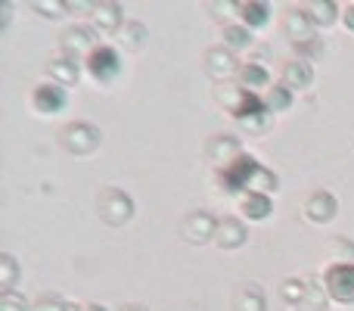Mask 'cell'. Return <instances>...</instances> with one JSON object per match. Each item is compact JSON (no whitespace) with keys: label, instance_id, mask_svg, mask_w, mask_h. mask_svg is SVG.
I'll use <instances>...</instances> for the list:
<instances>
[{"label":"cell","instance_id":"4","mask_svg":"<svg viewBox=\"0 0 354 311\" xmlns=\"http://www.w3.org/2000/svg\"><path fill=\"white\" fill-rule=\"evenodd\" d=\"M31 106H35L41 116H56V112L66 109V91L59 85H41L35 87V97H31Z\"/></svg>","mask_w":354,"mask_h":311},{"label":"cell","instance_id":"19","mask_svg":"<svg viewBox=\"0 0 354 311\" xmlns=\"http://www.w3.org/2000/svg\"><path fill=\"white\" fill-rule=\"evenodd\" d=\"M218 233H221V243L224 246H239L243 243V237H245V231H243V224L239 221H224V224L218 227Z\"/></svg>","mask_w":354,"mask_h":311},{"label":"cell","instance_id":"12","mask_svg":"<svg viewBox=\"0 0 354 311\" xmlns=\"http://www.w3.org/2000/svg\"><path fill=\"white\" fill-rule=\"evenodd\" d=\"M283 78H286V87L292 91V87H308L311 85V78H314V72H311V66L308 62H289L286 66V72H283Z\"/></svg>","mask_w":354,"mask_h":311},{"label":"cell","instance_id":"15","mask_svg":"<svg viewBox=\"0 0 354 311\" xmlns=\"http://www.w3.org/2000/svg\"><path fill=\"white\" fill-rule=\"evenodd\" d=\"M187 237L189 240H208L214 237V221L208 215H196V218L187 221Z\"/></svg>","mask_w":354,"mask_h":311},{"label":"cell","instance_id":"3","mask_svg":"<svg viewBox=\"0 0 354 311\" xmlns=\"http://www.w3.org/2000/svg\"><path fill=\"white\" fill-rule=\"evenodd\" d=\"M326 290L342 305L354 302V265H333L326 271Z\"/></svg>","mask_w":354,"mask_h":311},{"label":"cell","instance_id":"8","mask_svg":"<svg viewBox=\"0 0 354 311\" xmlns=\"http://www.w3.org/2000/svg\"><path fill=\"white\" fill-rule=\"evenodd\" d=\"M311 16L308 12H301V10H292L286 16V35L292 37V41H308L311 37Z\"/></svg>","mask_w":354,"mask_h":311},{"label":"cell","instance_id":"2","mask_svg":"<svg viewBox=\"0 0 354 311\" xmlns=\"http://www.w3.org/2000/svg\"><path fill=\"white\" fill-rule=\"evenodd\" d=\"M87 72L93 75L97 81H112L118 72H122V56H118L115 47L109 44H100L87 53Z\"/></svg>","mask_w":354,"mask_h":311},{"label":"cell","instance_id":"11","mask_svg":"<svg viewBox=\"0 0 354 311\" xmlns=\"http://www.w3.org/2000/svg\"><path fill=\"white\" fill-rule=\"evenodd\" d=\"M50 75H53V85L59 87H72L78 81V62L75 60H56L50 66Z\"/></svg>","mask_w":354,"mask_h":311},{"label":"cell","instance_id":"26","mask_svg":"<svg viewBox=\"0 0 354 311\" xmlns=\"http://www.w3.org/2000/svg\"><path fill=\"white\" fill-rule=\"evenodd\" d=\"M66 311H78V308H66Z\"/></svg>","mask_w":354,"mask_h":311},{"label":"cell","instance_id":"5","mask_svg":"<svg viewBox=\"0 0 354 311\" xmlns=\"http://www.w3.org/2000/svg\"><path fill=\"white\" fill-rule=\"evenodd\" d=\"M100 208H103V218L112 221V224H122V221H128L131 212H134L131 199L124 193H118V190H109V193L103 196V202H100Z\"/></svg>","mask_w":354,"mask_h":311},{"label":"cell","instance_id":"20","mask_svg":"<svg viewBox=\"0 0 354 311\" xmlns=\"http://www.w3.org/2000/svg\"><path fill=\"white\" fill-rule=\"evenodd\" d=\"M252 187H255V193H264V196H268L270 190H277V177L270 175L268 168H258V175H255V181H252Z\"/></svg>","mask_w":354,"mask_h":311},{"label":"cell","instance_id":"18","mask_svg":"<svg viewBox=\"0 0 354 311\" xmlns=\"http://www.w3.org/2000/svg\"><path fill=\"white\" fill-rule=\"evenodd\" d=\"M289 103H292V94H289V87H270L268 91V100H264V106H268V112H283L289 109Z\"/></svg>","mask_w":354,"mask_h":311},{"label":"cell","instance_id":"9","mask_svg":"<svg viewBox=\"0 0 354 311\" xmlns=\"http://www.w3.org/2000/svg\"><path fill=\"white\" fill-rule=\"evenodd\" d=\"M243 212L249 215L252 221H264L270 215V196L249 190V196H243Z\"/></svg>","mask_w":354,"mask_h":311},{"label":"cell","instance_id":"24","mask_svg":"<svg viewBox=\"0 0 354 311\" xmlns=\"http://www.w3.org/2000/svg\"><path fill=\"white\" fill-rule=\"evenodd\" d=\"M345 25H348V28L354 31V3L348 6V10H345Z\"/></svg>","mask_w":354,"mask_h":311},{"label":"cell","instance_id":"16","mask_svg":"<svg viewBox=\"0 0 354 311\" xmlns=\"http://www.w3.org/2000/svg\"><path fill=\"white\" fill-rule=\"evenodd\" d=\"M93 47H97V44H93V37H91V31L87 28H72L66 35V50H72V53H81V50L91 53Z\"/></svg>","mask_w":354,"mask_h":311},{"label":"cell","instance_id":"14","mask_svg":"<svg viewBox=\"0 0 354 311\" xmlns=\"http://www.w3.org/2000/svg\"><path fill=\"white\" fill-rule=\"evenodd\" d=\"M93 19H97V25L103 31H112V28L122 25V10H118L115 3H100L97 12H93Z\"/></svg>","mask_w":354,"mask_h":311},{"label":"cell","instance_id":"13","mask_svg":"<svg viewBox=\"0 0 354 311\" xmlns=\"http://www.w3.org/2000/svg\"><path fill=\"white\" fill-rule=\"evenodd\" d=\"M239 10H243L245 28H261V25H268V19H270V6L268 3H243Z\"/></svg>","mask_w":354,"mask_h":311},{"label":"cell","instance_id":"1","mask_svg":"<svg viewBox=\"0 0 354 311\" xmlns=\"http://www.w3.org/2000/svg\"><path fill=\"white\" fill-rule=\"evenodd\" d=\"M258 168H261V165L255 162V156L239 153L224 165V171H221V184H224L227 193H236V190H243V187H252Z\"/></svg>","mask_w":354,"mask_h":311},{"label":"cell","instance_id":"17","mask_svg":"<svg viewBox=\"0 0 354 311\" xmlns=\"http://www.w3.org/2000/svg\"><path fill=\"white\" fill-rule=\"evenodd\" d=\"M224 44L233 50H243L252 44V31L245 28V25H227L224 28Z\"/></svg>","mask_w":354,"mask_h":311},{"label":"cell","instance_id":"23","mask_svg":"<svg viewBox=\"0 0 354 311\" xmlns=\"http://www.w3.org/2000/svg\"><path fill=\"white\" fill-rule=\"evenodd\" d=\"M0 311H25V302L19 299L16 293H3V299H0Z\"/></svg>","mask_w":354,"mask_h":311},{"label":"cell","instance_id":"22","mask_svg":"<svg viewBox=\"0 0 354 311\" xmlns=\"http://www.w3.org/2000/svg\"><path fill=\"white\" fill-rule=\"evenodd\" d=\"M0 265H3V277H0V287L10 293L12 281H16V262H12V256H3V258H0Z\"/></svg>","mask_w":354,"mask_h":311},{"label":"cell","instance_id":"6","mask_svg":"<svg viewBox=\"0 0 354 311\" xmlns=\"http://www.w3.org/2000/svg\"><path fill=\"white\" fill-rule=\"evenodd\" d=\"M100 143V131H93L91 125H75V128L66 131V147L75 150V153H91Z\"/></svg>","mask_w":354,"mask_h":311},{"label":"cell","instance_id":"10","mask_svg":"<svg viewBox=\"0 0 354 311\" xmlns=\"http://www.w3.org/2000/svg\"><path fill=\"white\" fill-rule=\"evenodd\" d=\"M333 212H336V199H333L330 193H314L311 199H308V215H311L314 221H330Z\"/></svg>","mask_w":354,"mask_h":311},{"label":"cell","instance_id":"7","mask_svg":"<svg viewBox=\"0 0 354 311\" xmlns=\"http://www.w3.org/2000/svg\"><path fill=\"white\" fill-rule=\"evenodd\" d=\"M239 78H243V91H249V94H258V91H264V87H270L268 69L258 66V62H245V66L239 69Z\"/></svg>","mask_w":354,"mask_h":311},{"label":"cell","instance_id":"21","mask_svg":"<svg viewBox=\"0 0 354 311\" xmlns=\"http://www.w3.org/2000/svg\"><path fill=\"white\" fill-rule=\"evenodd\" d=\"M311 22H333L336 19V3H311Z\"/></svg>","mask_w":354,"mask_h":311},{"label":"cell","instance_id":"25","mask_svg":"<svg viewBox=\"0 0 354 311\" xmlns=\"http://www.w3.org/2000/svg\"><path fill=\"white\" fill-rule=\"evenodd\" d=\"M87 311H106V308H97V305H91V308H87Z\"/></svg>","mask_w":354,"mask_h":311}]
</instances>
